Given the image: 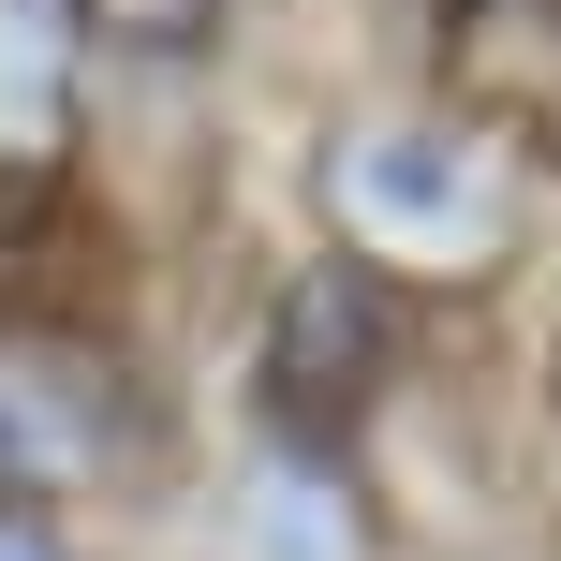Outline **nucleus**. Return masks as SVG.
Instances as JSON below:
<instances>
[{
    "label": "nucleus",
    "mask_w": 561,
    "mask_h": 561,
    "mask_svg": "<svg viewBox=\"0 0 561 561\" xmlns=\"http://www.w3.org/2000/svg\"><path fill=\"white\" fill-rule=\"evenodd\" d=\"M325 222L369 280H488L517 252V148L444 104H369L325 134Z\"/></svg>",
    "instance_id": "f257e3e1"
},
{
    "label": "nucleus",
    "mask_w": 561,
    "mask_h": 561,
    "mask_svg": "<svg viewBox=\"0 0 561 561\" xmlns=\"http://www.w3.org/2000/svg\"><path fill=\"white\" fill-rule=\"evenodd\" d=\"M385 340H399V296L369 266H310V280H280V325H266V444H325L340 458V428L385 399Z\"/></svg>",
    "instance_id": "f03ea898"
},
{
    "label": "nucleus",
    "mask_w": 561,
    "mask_h": 561,
    "mask_svg": "<svg viewBox=\"0 0 561 561\" xmlns=\"http://www.w3.org/2000/svg\"><path fill=\"white\" fill-rule=\"evenodd\" d=\"M207 561H385V533L325 444H252L207 503Z\"/></svg>",
    "instance_id": "7ed1b4c3"
},
{
    "label": "nucleus",
    "mask_w": 561,
    "mask_h": 561,
    "mask_svg": "<svg viewBox=\"0 0 561 561\" xmlns=\"http://www.w3.org/2000/svg\"><path fill=\"white\" fill-rule=\"evenodd\" d=\"M75 0H0V178H45L75 134Z\"/></svg>",
    "instance_id": "20e7f679"
},
{
    "label": "nucleus",
    "mask_w": 561,
    "mask_h": 561,
    "mask_svg": "<svg viewBox=\"0 0 561 561\" xmlns=\"http://www.w3.org/2000/svg\"><path fill=\"white\" fill-rule=\"evenodd\" d=\"M59 473H89V399L45 355H0V503H30Z\"/></svg>",
    "instance_id": "39448f33"
},
{
    "label": "nucleus",
    "mask_w": 561,
    "mask_h": 561,
    "mask_svg": "<svg viewBox=\"0 0 561 561\" xmlns=\"http://www.w3.org/2000/svg\"><path fill=\"white\" fill-rule=\"evenodd\" d=\"M89 45H134V59H193L207 30H222V0H75Z\"/></svg>",
    "instance_id": "423d86ee"
},
{
    "label": "nucleus",
    "mask_w": 561,
    "mask_h": 561,
    "mask_svg": "<svg viewBox=\"0 0 561 561\" xmlns=\"http://www.w3.org/2000/svg\"><path fill=\"white\" fill-rule=\"evenodd\" d=\"M0 561H75V533H59L45 503H0Z\"/></svg>",
    "instance_id": "0eeeda50"
}]
</instances>
